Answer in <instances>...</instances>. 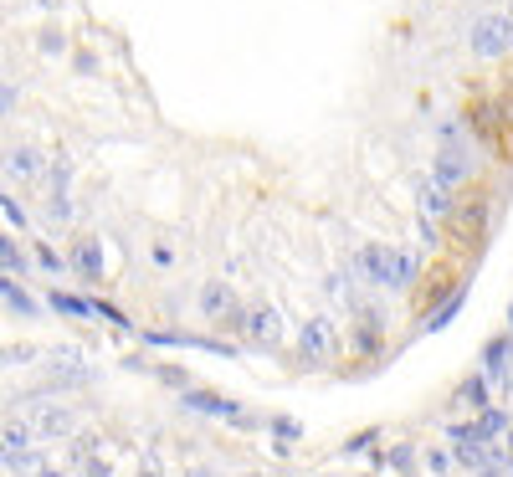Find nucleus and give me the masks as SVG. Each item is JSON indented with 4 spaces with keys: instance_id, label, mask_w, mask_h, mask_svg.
<instances>
[{
    "instance_id": "nucleus-40",
    "label": "nucleus",
    "mask_w": 513,
    "mask_h": 477,
    "mask_svg": "<svg viewBox=\"0 0 513 477\" xmlns=\"http://www.w3.org/2000/svg\"><path fill=\"white\" fill-rule=\"evenodd\" d=\"M509 324H513V308H509Z\"/></svg>"
},
{
    "instance_id": "nucleus-36",
    "label": "nucleus",
    "mask_w": 513,
    "mask_h": 477,
    "mask_svg": "<svg viewBox=\"0 0 513 477\" xmlns=\"http://www.w3.org/2000/svg\"><path fill=\"white\" fill-rule=\"evenodd\" d=\"M477 477H503V473H498V467H483V473H477Z\"/></svg>"
},
{
    "instance_id": "nucleus-10",
    "label": "nucleus",
    "mask_w": 513,
    "mask_h": 477,
    "mask_svg": "<svg viewBox=\"0 0 513 477\" xmlns=\"http://www.w3.org/2000/svg\"><path fill=\"white\" fill-rule=\"evenodd\" d=\"M380 333H385V313L360 308V318H354V339H349V350L360 354V359H369V354L380 350Z\"/></svg>"
},
{
    "instance_id": "nucleus-33",
    "label": "nucleus",
    "mask_w": 513,
    "mask_h": 477,
    "mask_svg": "<svg viewBox=\"0 0 513 477\" xmlns=\"http://www.w3.org/2000/svg\"><path fill=\"white\" fill-rule=\"evenodd\" d=\"M416 231H421V242H426V247H431V242H436V221H426V216L416 221Z\"/></svg>"
},
{
    "instance_id": "nucleus-23",
    "label": "nucleus",
    "mask_w": 513,
    "mask_h": 477,
    "mask_svg": "<svg viewBox=\"0 0 513 477\" xmlns=\"http://www.w3.org/2000/svg\"><path fill=\"white\" fill-rule=\"evenodd\" d=\"M41 344H5V350H0V365H31V359H41Z\"/></svg>"
},
{
    "instance_id": "nucleus-7",
    "label": "nucleus",
    "mask_w": 513,
    "mask_h": 477,
    "mask_svg": "<svg viewBox=\"0 0 513 477\" xmlns=\"http://www.w3.org/2000/svg\"><path fill=\"white\" fill-rule=\"evenodd\" d=\"M0 169H5V180H37L41 169H46V154L37 144H16L0 154Z\"/></svg>"
},
{
    "instance_id": "nucleus-24",
    "label": "nucleus",
    "mask_w": 513,
    "mask_h": 477,
    "mask_svg": "<svg viewBox=\"0 0 513 477\" xmlns=\"http://www.w3.org/2000/svg\"><path fill=\"white\" fill-rule=\"evenodd\" d=\"M410 283H416V257H410V251H395V288L390 292H406Z\"/></svg>"
},
{
    "instance_id": "nucleus-20",
    "label": "nucleus",
    "mask_w": 513,
    "mask_h": 477,
    "mask_svg": "<svg viewBox=\"0 0 513 477\" xmlns=\"http://www.w3.org/2000/svg\"><path fill=\"white\" fill-rule=\"evenodd\" d=\"M483 441H451V456L462 462V467H472V473H483L488 467V452H477Z\"/></svg>"
},
{
    "instance_id": "nucleus-38",
    "label": "nucleus",
    "mask_w": 513,
    "mask_h": 477,
    "mask_svg": "<svg viewBox=\"0 0 513 477\" xmlns=\"http://www.w3.org/2000/svg\"><path fill=\"white\" fill-rule=\"evenodd\" d=\"M0 473H5V452H0Z\"/></svg>"
},
{
    "instance_id": "nucleus-37",
    "label": "nucleus",
    "mask_w": 513,
    "mask_h": 477,
    "mask_svg": "<svg viewBox=\"0 0 513 477\" xmlns=\"http://www.w3.org/2000/svg\"><path fill=\"white\" fill-rule=\"evenodd\" d=\"M5 283H11V277H5V272H0V292H5Z\"/></svg>"
},
{
    "instance_id": "nucleus-18",
    "label": "nucleus",
    "mask_w": 513,
    "mask_h": 477,
    "mask_svg": "<svg viewBox=\"0 0 513 477\" xmlns=\"http://www.w3.org/2000/svg\"><path fill=\"white\" fill-rule=\"evenodd\" d=\"M0 298H5V303H11V308H16L21 318H37V313H41V308H37V298L21 288V283H5V292H0Z\"/></svg>"
},
{
    "instance_id": "nucleus-35",
    "label": "nucleus",
    "mask_w": 513,
    "mask_h": 477,
    "mask_svg": "<svg viewBox=\"0 0 513 477\" xmlns=\"http://www.w3.org/2000/svg\"><path fill=\"white\" fill-rule=\"evenodd\" d=\"M37 477H62L57 467H37Z\"/></svg>"
},
{
    "instance_id": "nucleus-17",
    "label": "nucleus",
    "mask_w": 513,
    "mask_h": 477,
    "mask_svg": "<svg viewBox=\"0 0 513 477\" xmlns=\"http://www.w3.org/2000/svg\"><path fill=\"white\" fill-rule=\"evenodd\" d=\"M462 303H467V292H451V298H447V303H442V308H436V313H431V318H426V324H421V329H426V333L447 329L451 318H457V313H462Z\"/></svg>"
},
{
    "instance_id": "nucleus-12",
    "label": "nucleus",
    "mask_w": 513,
    "mask_h": 477,
    "mask_svg": "<svg viewBox=\"0 0 513 477\" xmlns=\"http://www.w3.org/2000/svg\"><path fill=\"white\" fill-rule=\"evenodd\" d=\"M416 201H421V216L426 221H442V216H451V190H442L436 180H416Z\"/></svg>"
},
{
    "instance_id": "nucleus-28",
    "label": "nucleus",
    "mask_w": 513,
    "mask_h": 477,
    "mask_svg": "<svg viewBox=\"0 0 513 477\" xmlns=\"http://www.w3.org/2000/svg\"><path fill=\"white\" fill-rule=\"evenodd\" d=\"M134 477H164L160 452H144V456H139V473H134Z\"/></svg>"
},
{
    "instance_id": "nucleus-11",
    "label": "nucleus",
    "mask_w": 513,
    "mask_h": 477,
    "mask_svg": "<svg viewBox=\"0 0 513 477\" xmlns=\"http://www.w3.org/2000/svg\"><path fill=\"white\" fill-rule=\"evenodd\" d=\"M242 333H246V339H257V344H267V350H272V344L283 339V313H277V308H267V303H262V308H252V313L242 318Z\"/></svg>"
},
{
    "instance_id": "nucleus-19",
    "label": "nucleus",
    "mask_w": 513,
    "mask_h": 477,
    "mask_svg": "<svg viewBox=\"0 0 513 477\" xmlns=\"http://www.w3.org/2000/svg\"><path fill=\"white\" fill-rule=\"evenodd\" d=\"M46 221H52V226H67V221H72V195H67V190H52V195H46Z\"/></svg>"
},
{
    "instance_id": "nucleus-34",
    "label": "nucleus",
    "mask_w": 513,
    "mask_h": 477,
    "mask_svg": "<svg viewBox=\"0 0 513 477\" xmlns=\"http://www.w3.org/2000/svg\"><path fill=\"white\" fill-rule=\"evenodd\" d=\"M185 477H221V473H211V467H190Z\"/></svg>"
},
{
    "instance_id": "nucleus-5",
    "label": "nucleus",
    "mask_w": 513,
    "mask_h": 477,
    "mask_svg": "<svg viewBox=\"0 0 513 477\" xmlns=\"http://www.w3.org/2000/svg\"><path fill=\"white\" fill-rule=\"evenodd\" d=\"M442 190H462L472 180V154L467 144H442V154H436V175H431Z\"/></svg>"
},
{
    "instance_id": "nucleus-16",
    "label": "nucleus",
    "mask_w": 513,
    "mask_h": 477,
    "mask_svg": "<svg viewBox=\"0 0 513 477\" xmlns=\"http://www.w3.org/2000/svg\"><path fill=\"white\" fill-rule=\"evenodd\" d=\"M46 308L67 313V318H93V298H72V292H46Z\"/></svg>"
},
{
    "instance_id": "nucleus-8",
    "label": "nucleus",
    "mask_w": 513,
    "mask_h": 477,
    "mask_svg": "<svg viewBox=\"0 0 513 477\" xmlns=\"http://www.w3.org/2000/svg\"><path fill=\"white\" fill-rule=\"evenodd\" d=\"M509 365H513V333H498L483 344V380L488 385H509Z\"/></svg>"
},
{
    "instance_id": "nucleus-30",
    "label": "nucleus",
    "mask_w": 513,
    "mask_h": 477,
    "mask_svg": "<svg viewBox=\"0 0 513 477\" xmlns=\"http://www.w3.org/2000/svg\"><path fill=\"white\" fill-rule=\"evenodd\" d=\"M11 108H16V87L0 83V119H11Z\"/></svg>"
},
{
    "instance_id": "nucleus-39",
    "label": "nucleus",
    "mask_w": 513,
    "mask_h": 477,
    "mask_svg": "<svg viewBox=\"0 0 513 477\" xmlns=\"http://www.w3.org/2000/svg\"><path fill=\"white\" fill-rule=\"evenodd\" d=\"M509 21H513V5H509Z\"/></svg>"
},
{
    "instance_id": "nucleus-25",
    "label": "nucleus",
    "mask_w": 513,
    "mask_h": 477,
    "mask_svg": "<svg viewBox=\"0 0 513 477\" xmlns=\"http://www.w3.org/2000/svg\"><path fill=\"white\" fill-rule=\"evenodd\" d=\"M349 277H354V267H339V272H334V277H328V298L354 303V283H349Z\"/></svg>"
},
{
    "instance_id": "nucleus-13",
    "label": "nucleus",
    "mask_w": 513,
    "mask_h": 477,
    "mask_svg": "<svg viewBox=\"0 0 513 477\" xmlns=\"http://www.w3.org/2000/svg\"><path fill=\"white\" fill-rule=\"evenodd\" d=\"M180 406L185 411H195V415H221V421L236 415V400H226V395H216V391H185Z\"/></svg>"
},
{
    "instance_id": "nucleus-22",
    "label": "nucleus",
    "mask_w": 513,
    "mask_h": 477,
    "mask_svg": "<svg viewBox=\"0 0 513 477\" xmlns=\"http://www.w3.org/2000/svg\"><path fill=\"white\" fill-rule=\"evenodd\" d=\"M503 426H509V415L498 411V406H488V411H483V421H477L472 432H477V441H492V436L503 432Z\"/></svg>"
},
{
    "instance_id": "nucleus-15",
    "label": "nucleus",
    "mask_w": 513,
    "mask_h": 477,
    "mask_svg": "<svg viewBox=\"0 0 513 477\" xmlns=\"http://www.w3.org/2000/svg\"><path fill=\"white\" fill-rule=\"evenodd\" d=\"M0 447H5V452H21V447H31V421H16V415H5V421H0Z\"/></svg>"
},
{
    "instance_id": "nucleus-9",
    "label": "nucleus",
    "mask_w": 513,
    "mask_h": 477,
    "mask_svg": "<svg viewBox=\"0 0 513 477\" xmlns=\"http://www.w3.org/2000/svg\"><path fill=\"white\" fill-rule=\"evenodd\" d=\"M67 267L78 272L82 283H98V272H103V242L98 236H78L72 251H67Z\"/></svg>"
},
{
    "instance_id": "nucleus-27",
    "label": "nucleus",
    "mask_w": 513,
    "mask_h": 477,
    "mask_svg": "<svg viewBox=\"0 0 513 477\" xmlns=\"http://www.w3.org/2000/svg\"><path fill=\"white\" fill-rule=\"evenodd\" d=\"M37 267H41V272H52V277H62V272H67V262H62L52 247H41V242H37Z\"/></svg>"
},
{
    "instance_id": "nucleus-26",
    "label": "nucleus",
    "mask_w": 513,
    "mask_h": 477,
    "mask_svg": "<svg viewBox=\"0 0 513 477\" xmlns=\"http://www.w3.org/2000/svg\"><path fill=\"white\" fill-rule=\"evenodd\" d=\"M0 216H5V226H11V231H26V210H21V201L0 195Z\"/></svg>"
},
{
    "instance_id": "nucleus-14",
    "label": "nucleus",
    "mask_w": 513,
    "mask_h": 477,
    "mask_svg": "<svg viewBox=\"0 0 513 477\" xmlns=\"http://www.w3.org/2000/svg\"><path fill=\"white\" fill-rule=\"evenodd\" d=\"M0 272H11V277H26V272H31V257L21 251V242L11 231H0Z\"/></svg>"
},
{
    "instance_id": "nucleus-32",
    "label": "nucleus",
    "mask_w": 513,
    "mask_h": 477,
    "mask_svg": "<svg viewBox=\"0 0 513 477\" xmlns=\"http://www.w3.org/2000/svg\"><path fill=\"white\" fill-rule=\"evenodd\" d=\"M426 467H431V473H447V467H451V452H426Z\"/></svg>"
},
{
    "instance_id": "nucleus-2",
    "label": "nucleus",
    "mask_w": 513,
    "mask_h": 477,
    "mask_svg": "<svg viewBox=\"0 0 513 477\" xmlns=\"http://www.w3.org/2000/svg\"><path fill=\"white\" fill-rule=\"evenodd\" d=\"M195 308H201L205 324H231V329H242V303H236V292H231V283H205L201 298H195Z\"/></svg>"
},
{
    "instance_id": "nucleus-6",
    "label": "nucleus",
    "mask_w": 513,
    "mask_h": 477,
    "mask_svg": "<svg viewBox=\"0 0 513 477\" xmlns=\"http://www.w3.org/2000/svg\"><path fill=\"white\" fill-rule=\"evenodd\" d=\"M298 354H303L308 365H324L328 354H334V318H308V324H298Z\"/></svg>"
},
{
    "instance_id": "nucleus-31",
    "label": "nucleus",
    "mask_w": 513,
    "mask_h": 477,
    "mask_svg": "<svg viewBox=\"0 0 513 477\" xmlns=\"http://www.w3.org/2000/svg\"><path fill=\"white\" fill-rule=\"evenodd\" d=\"M272 432L283 436V441H293V436H298V421H287V415H277V421H272Z\"/></svg>"
},
{
    "instance_id": "nucleus-41",
    "label": "nucleus",
    "mask_w": 513,
    "mask_h": 477,
    "mask_svg": "<svg viewBox=\"0 0 513 477\" xmlns=\"http://www.w3.org/2000/svg\"><path fill=\"white\" fill-rule=\"evenodd\" d=\"M509 467H513V462H509Z\"/></svg>"
},
{
    "instance_id": "nucleus-4",
    "label": "nucleus",
    "mask_w": 513,
    "mask_h": 477,
    "mask_svg": "<svg viewBox=\"0 0 513 477\" xmlns=\"http://www.w3.org/2000/svg\"><path fill=\"white\" fill-rule=\"evenodd\" d=\"M31 436H41V441L78 436V411H72V406H57V400H41V406H31Z\"/></svg>"
},
{
    "instance_id": "nucleus-3",
    "label": "nucleus",
    "mask_w": 513,
    "mask_h": 477,
    "mask_svg": "<svg viewBox=\"0 0 513 477\" xmlns=\"http://www.w3.org/2000/svg\"><path fill=\"white\" fill-rule=\"evenodd\" d=\"M354 277L369 288H395V251L380 247V242H365L354 251Z\"/></svg>"
},
{
    "instance_id": "nucleus-21",
    "label": "nucleus",
    "mask_w": 513,
    "mask_h": 477,
    "mask_svg": "<svg viewBox=\"0 0 513 477\" xmlns=\"http://www.w3.org/2000/svg\"><path fill=\"white\" fill-rule=\"evenodd\" d=\"M462 400H467L472 411H488V380H483V374H467V380H462Z\"/></svg>"
},
{
    "instance_id": "nucleus-29",
    "label": "nucleus",
    "mask_w": 513,
    "mask_h": 477,
    "mask_svg": "<svg viewBox=\"0 0 513 477\" xmlns=\"http://www.w3.org/2000/svg\"><path fill=\"white\" fill-rule=\"evenodd\" d=\"M41 52H67V42H62V31H41Z\"/></svg>"
},
{
    "instance_id": "nucleus-1",
    "label": "nucleus",
    "mask_w": 513,
    "mask_h": 477,
    "mask_svg": "<svg viewBox=\"0 0 513 477\" xmlns=\"http://www.w3.org/2000/svg\"><path fill=\"white\" fill-rule=\"evenodd\" d=\"M467 46L472 57H483V62H498V57H509L513 52V21L509 11H488V16H477L467 31Z\"/></svg>"
}]
</instances>
